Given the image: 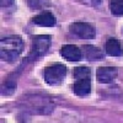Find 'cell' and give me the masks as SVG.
Instances as JSON below:
<instances>
[{
    "label": "cell",
    "mask_w": 123,
    "mask_h": 123,
    "mask_svg": "<svg viewBox=\"0 0 123 123\" xmlns=\"http://www.w3.org/2000/svg\"><path fill=\"white\" fill-rule=\"evenodd\" d=\"M117 78V69L112 67H101L96 71V79L101 84L112 83Z\"/></svg>",
    "instance_id": "5b68a950"
},
{
    "label": "cell",
    "mask_w": 123,
    "mask_h": 123,
    "mask_svg": "<svg viewBox=\"0 0 123 123\" xmlns=\"http://www.w3.org/2000/svg\"><path fill=\"white\" fill-rule=\"evenodd\" d=\"M90 3H91V4H94V5H97V4L101 3V0H90Z\"/></svg>",
    "instance_id": "9a60e30c"
},
{
    "label": "cell",
    "mask_w": 123,
    "mask_h": 123,
    "mask_svg": "<svg viewBox=\"0 0 123 123\" xmlns=\"http://www.w3.org/2000/svg\"><path fill=\"white\" fill-rule=\"evenodd\" d=\"M60 54L69 62H78L81 59V50L74 44L63 46L60 49Z\"/></svg>",
    "instance_id": "52a82bcc"
},
{
    "label": "cell",
    "mask_w": 123,
    "mask_h": 123,
    "mask_svg": "<svg viewBox=\"0 0 123 123\" xmlns=\"http://www.w3.org/2000/svg\"><path fill=\"white\" fill-rule=\"evenodd\" d=\"M24 50V42L20 36L12 35L1 39L0 57L4 62H15Z\"/></svg>",
    "instance_id": "6da1fadb"
},
{
    "label": "cell",
    "mask_w": 123,
    "mask_h": 123,
    "mask_svg": "<svg viewBox=\"0 0 123 123\" xmlns=\"http://www.w3.org/2000/svg\"><path fill=\"white\" fill-rule=\"evenodd\" d=\"M71 90H73V92L78 96L89 95L90 91H91V80H90V78L75 80V83L73 84V86H71Z\"/></svg>",
    "instance_id": "8992f818"
},
{
    "label": "cell",
    "mask_w": 123,
    "mask_h": 123,
    "mask_svg": "<svg viewBox=\"0 0 123 123\" xmlns=\"http://www.w3.org/2000/svg\"><path fill=\"white\" fill-rule=\"evenodd\" d=\"M67 74V68L65 65L57 63L50 67H47L43 71V78L46 80V83L49 85H59L62 84V81L64 80Z\"/></svg>",
    "instance_id": "7a4b0ae2"
},
{
    "label": "cell",
    "mask_w": 123,
    "mask_h": 123,
    "mask_svg": "<svg viewBox=\"0 0 123 123\" xmlns=\"http://www.w3.org/2000/svg\"><path fill=\"white\" fill-rule=\"evenodd\" d=\"M73 76H74L75 80L90 78V76H91V70H90V68H87V67H78V68H74V70H73Z\"/></svg>",
    "instance_id": "8fae6325"
},
{
    "label": "cell",
    "mask_w": 123,
    "mask_h": 123,
    "mask_svg": "<svg viewBox=\"0 0 123 123\" xmlns=\"http://www.w3.org/2000/svg\"><path fill=\"white\" fill-rule=\"evenodd\" d=\"M110 7H111V12L121 16L123 15V0H110Z\"/></svg>",
    "instance_id": "7c38bea8"
},
{
    "label": "cell",
    "mask_w": 123,
    "mask_h": 123,
    "mask_svg": "<svg viewBox=\"0 0 123 123\" xmlns=\"http://www.w3.org/2000/svg\"><path fill=\"white\" fill-rule=\"evenodd\" d=\"M50 42H52V39L48 35H41L35 37L32 42V53H31V55L37 58L46 54L50 47Z\"/></svg>",
    "instance_id": "277c9868"
},
{
    "label": "cell",
    "mask_w": 123,
    "mask_h": 123,
    "mask_svg": "<svg viewBox=\"0 0 123 123\" xmlns=\"http://www.w3.org/2000/svg\"><path fill=\"white\" fill-rule=\"evenodd\" d=\"M16 90V81L11 80V79H7L4 85H3V95H11L12 92Z\"/></svg>",
    "instance_id": "4fadbf2b"
},
{
    "label": "cell",
    "mask_w": 123,
    "mask_h": 123,
    "mask_svg": "<svg viewBox=\"0 0 123 123\" xmlns=\"http://www.w3.org/2000/svg\"><path fill=\"white\" fill-rule=\"evenodd\" d=\"M33 22L36 25H38V26H42V27H52V26L55 25L57 20H55L53 14L46 11V12H42V14L35 16L33 17Z\"/></svg>",
    "instance_id": "9c48e42d"
},
{
    "label": "cell",
    "mask_w": 123,
    "mask_h": 123,
    "mask_svg": "<svg viewBox=\"0 0 123 123\" xmlns=\"http://www.w3.org/2000/svg\"><path fill=\"white\" fill-rule=\"evenodd\" d=\"M69 30L71 33L84 39H91L96 35L95 27L87 22H74L69 26Z\"/></svg>",
    "instance_id": "3957f363"
},
{
    "label": "cell",
    "mask_w": 123,
    "mask_h": 123,
    "mask_svg": "<svg viewBox=\"0 0 123 123\" xmlns=\"http://www.w3.org/2000/svg\"><path fill=\"white\" fill-rule=\"evenodd\" d=\"M106 53L111 57H119L123 54V49L121 43L118 42V39L111 37L107 39L106 42Z\"/></svg>",
    "instance_id": "30bf717a"
},
{
    "label": "cell",
    "mask_w": 123,
    "mask_h": 123,
    "mask_svg": "<svg viewBox=\"0 0 123 123\" xmlns=\"http://www.w3.org/2000/svg\"><path fill=\"white\" fill-rule=\"evenodd\" d=\"M14 0H0V4H1V7H7L12 4Z\"/></svg>",
    "instance_id": "5bb4252c"
},
{
    "label": "cell",
    "mask_w": 123,
    "mask_h": 123,
    "mask_svg": "<svg viewBox=\"0 0 123 123\" xmlns=\"http://www.w3.org/2000/svg\"><path fill=\"white\" fill-rule=\"evenodd\" d=\"M81 54L84 55L85 59L87 60H102L104 59V53L102 50L95 46L91 44H86L83 47V50H81Z\"/></svg>",
    "instance_id": "ba28073f"
}]
</instances>
